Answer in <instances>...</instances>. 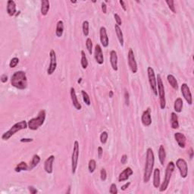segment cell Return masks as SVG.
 Returning <instances> with one entry per match:
<instances>
[{
  "mask_svg": "<svg viewBox=\"0 0 194 194\" xmlns=\"http://www.w3.org/2000/svg\"><path fill=\"white\" fill-rule=\"evenodd\" d=\"M109 193L111 194H117V185L115 184H111V187H110Z\"/></svg>",
  "mask_w": 194,
  "mask_h": 194,
  "instance_id": "cell-40",
  "label": "cell"
},
{
  "mask_svg": "<svg viewBox=\"0 0 194 194\" xmlns=\"http://www.w3.org/2000/svg\"><path fill=\"white\" fill-rule=\"evenodd\" d=\"M40 162V157L38 155H34L32 158L31 162H30V165H29V169L28 170H32L33 168H34L36 165L39 163Z\"/></svg>",
  "mask_w": 194,
  "mask_h": 194,
  "instance_id": "cell-30",
  "label": "cell"
},
{
  "mask_svg": "<svg viewBox=\"0 0 194 194\" xmlns=\"http://www.w3.org/2000/svg\"><path fill=\"white\" fill-rule=\"evenodd\" d=\"M166 3L168 5V8L170 9V10L172 11L173 13H176V10H175V2L173 0H167Z\"/></svg>",
  "mask_w": 194,
  "mask_h": 194,
  "instance_id": "cell-39",
  "label": "cell"
},
{
  "mask_svg": "<svg viewBox=\"0 0 194 194\" xmlns=\"http://www.w3.org/2000/svg\"><path fill=\"white\" fill-rule=\"evenodd\" d=\"M183 105H184V102L181 98H178L175 100V104H174V109L177 113L181 112L183 108Z\"/></svg>",
  "mask_w": 194,
  "mask_h": 194,
  "instance_id": "cell-29",
  "label": "cell"
},
{
  "mask_svg": "<svg viewBox=\"0 0 194 194\" xmlns=\"http://www.w3.org/2000/svg\"><path fill=\"white\" fill-rule=\"evenodd\" d=\"M96 168H97V162L94 159H90L88 164V169H89L90 173H94Z\"/></svg>",
  "mask_w": 194,
  "mask_h": 194,
  "instance_id": "cell-34",
  "label": "cell"
},
{
  "mask_svg": "<svg viewBox=\"0 0 194 194\" xmlns=\"http://www.w3.org/2000/svg\"><path fill=\"white\" fill-rule=\"evenodd\" d=\"M130 185H131V182H128V183H126L124 185L122 186V187H121V190H124H124H126L129 187Z\"/></svg>",
  "mask_w": 194,
  "mask_h": 194,
  "instance_id": "cell-49",
  "label": "cell"
},
{
  "mask_svg": "<svg viewBox=\"0 0 194 194\" xmlns=\"http://www.w3.org/2000/svg\"><path fill=\"white\" fill-rule=\"evenodd\" d=\"M97 152H98V157H99V158H102V155H103V149H102V148L101 147V146H99V147H98Z\"/></svg>",
  "mask_w": 194,
  "mask_h": 194,
  "instance_id": "cell-43",
  "label": "cell"
},
{
  "mask_svg": "<svg viewBox=\"0 0 194 194\" xmlns=\"http://www.w3.org/2000/svg\"><path fill=\"white\" fill-rule=\"evenodd\" d=\"M49 9V1H48V0H42L41 1V14H42L43 16H46Z\"/></svg>",
  "mask_w": 194,
  "mask_h": 194,
  "instance_id": "cell-23",
  "label": "cell"
},
{
  "mask_svg": "<svg viewBox=\"0 0 194 194\" xmlns=\"http://www.w3.org/2000/svg\"><path fill=\"white\" fill-rule=\"evenodd\" d=\"M175 139L178 143V146L181 148L184 149L186 146V143H187V138H186L185 135L182 133H175Z\"/></svg>",
  "mask_w": 194,
  "mask_h": 194,
  "instance_id": "cell-18",
  "label": "cell"
},
{
  "mask_svg": "<svg viewBox=\"0 0 194 194\" xmlns=\"http://www.w3.org/2000/svg\"><path fill=\"white\" fill-rule=\"evenodd\" d=\"M181 94H182L183 97H184L185 100L187 101V103L189 105H192L193 104V98H192V94L191 92H190V87H188V85L187 83H183L181 85Z\"/></svg>",
  "mask_w": 194,
  "mask_h": 194,
  "instance_id": "cell-12",
  "label": "cell"
},
{
  "mask_svg": "<svg viewBox=\"0 0 194 194\" xmlns=\"http://www.w3.org/2000/svg\"><path fill=\"white\" fill-rule=\"evenodd\" d=\"M33 139L31 138H22L21 140V143H30V142L33 141Z\"/></svg>",
  "mask_w": 194,
  "mask_h": 194,
  "instance_id": "cell-48",
  "label": "cell"
},
{
  "mask_svg": "<svg viewBox=\"0 0 194 194\" xmlns=\"http://www.w3.org/2000/svg\"><path fill=\"white\" fill-rule=\"evenodd\" d=\"M171 125L173 129H178L179 128V122H178V117L175 112H172L171 114Z\"/></svg>",
  "mask_w": 194,
  "mask_h": 194,
  "instance_id": "cell-25",
  "label": "cell"
},
{
  "mask_svg": "<svg viewBox=\"0 0 194 194\" xmlns=\"http://www.w3.org/2000/svg\"><path fill=\"white\" fill-rule=\"evenodd\" d=\"M155 164V155L153 150L151 148H148L146 150V165H145L144 174H143V182L148 183L150 180L153 172V167Z\"/></svg>",
  "mask_w": 194,
  "mask_h": 194,
  "instance_id": "cell-1",
  "label": "cell"
},
{
  "mask_svg": "<svg viewBox=\"0 0 194 194\" xmlns=\"http://www.w3.org/2000/svg\"><path fill=\"white\" fill-rule=\"evenodd\" d=\"M64 33V22L60 20L58 21L57 25H56V35L57 37H61L63 35Z\"/></svg>",
  "mask_w": 194,
  "mask_h": 194,
  "instance_id": "cell-28",
  "label": "cell"
},
{
  "mask_svg": "<svg viewBox=\"0 0 194 194\" xmlns=\"http://www.w3.org/2000/svg\"><path fill=\"white\" fill-rule=\"evenodd\" d=\"M114 30H115L116 35H117V37L119 43H120V45L121 46H124V36L121 29V27H119L118 25L115 24V25H114Z\"/></svg>",
  "mask_w": 194,
  "mask_h": 194,
  "instance_id": "cell-26",
  "label": "cell"
},
{
  "mask_svg": "<svg viewBox=\"0 0 194 194\" xmlns=\"http://www.w3.org/2000/svg\"><path fill=\"white\" fill-rule=\"evenodd\" d=\"M46 116V113L45 110H40L38 113L37 117H33L28 121L27 124H28L29 129L31 131H36L39 129L45 122Z\"/></svg>",
  "mask_w": 194,
  "mask_h": 194,
  "instance_id": "cell-3",
  "label": "cell"
},
{
  "mask_svg": "<svg viewBox=\"0 0 194 194\" xmlns=\"http://www.w3.org/2000/svg\"><path fill=\"white\" fill-rule=\"evenodd\" d=\"M94 58H95L96 59V62H97L99 65H102V64L104 63L103 53H102V48H101L100 45H99V44H97L95 46Z\"/></svg>",
  "mask_w": 194,
  "mask_h": 194,
  "instance_id": "cell-15",
  "label": "cell"
},
{
  "mask_svg": "<svg viewBox=\"0 0 194 194\" xmlns=\"http://www.w3.org/2000/svg\"><path fill=\"white\" fill-rule=\"evenodd\" d=\"M99 36H100V41L102 46L106 48L108 46L109 43V39H108V34H107V30L105 27H102L99 30Z\"/></svg>",
  "mask_w": 194,
  "mask_h": 194,
  "instance_id": "cell-14",
  "label": "cell"
},
{
  "mask_svg": "<svg viewBox=\"0 0 194 194\" xmlns=\"http://www.w3.org/2000/svg\"><path fill=\"white\" fill-rule=\"evenodd\" d=\"M110 63H111L112 69L117 71L118 69L117 68V55L114 50H111L110 52Z\"/></svg>",
  "mask_w": 194,
  "mask_h": 194,
  "instance_id": "cell-20",
  "label": "cell"
},
{
  "mask_svg": "<svg viewBox=\"0 0 194 194\" xmlns=\"http://www.w3.org/2000/svg\"><path fill=\"white\" fill-rule=\"evenodd\" d=\"M79 143L77 140H75L74 143V147H73V152L71 155V172L72 174H75L77 171V165H78V158H79Z\"/></svg>",
  "mask_w": 194,
  "mask_h": 194,
  "instance_id": "cell-7",
  "label": "cell"
},
{
  "mask_svg": "<svg viewBox=\"0 0 194 194\" xmlns=\"http://www.w3.org/2000/svg\"><path fill=\"white\" fill-rule=\"evenodd\" d=\"M8 80V77L6 76V74H2L1 77V81L2 82V83H5V82H7Z\"/></svg>",
  "mask_w": 194,
  "mask_h": 194,
  "instance_id": "cell-50",
  "label": "cell"
},
{
  "mask_svg": "<svg viewBox=\"0 0 194 194\" xmlns=\"http://www.w3.org/2000/svg\"><path fill=\"white\" fill-rule=\"evenodd\" d=\"M128 65H129L130 68H131V71L134 74H136L138 71V67H137V63L136 62L135 56H134V51H133L132 49H130L129 52H128Z\"/></svg>",
  "mask_w": 194,
  "mask_h": 194,
  "instance_id": "cell-11",
  "label": "cell"
},
{
  "mask_svg": "<svg viewBox=\"0 0 194 194\" xmlns=\"http://www.w3.org/2000/svg\"><path fill=\"white\" fill-rule=\"evenodd\" d=\"M70 95H71V99L72 101L73 105H74V108L77 110H80L82 108V105H80V103L79 102L78 99H77V95H76L75 90L74 87H71L70 90Z\"/></svg>",
  "mask_w": 194,
  "mask_h": 194,
  "instance_id": "cell-19",
  "label": "cell"
},
{
  "mask_svg": "<svg viewBox=\"0 0 194 194\" xmlns=\"http://www.w3.org/2000/svg\"><path fill=\"white\" fill-rule=\"evenodd\" d=\"M161 178H160V169L155 168L153 172V186L155 188H159Z\"/></svg>",
  "mask_w": 194,
  "mask_h": 194,
  "instance_id": "cell-22",
  "label": "cell"
},
{
  "mask_svg": "<svg viewBox=\"0 0 194 194\" xmlns=\"http://www.w3.org/2000/svg\"><path fill=\"white\" fill-rule=\"evenodd\" d=\"M148 78H149V85H150L151 90L155 96H158V90H157V81L155 78V74L154 69L152 67H148L147 68Z\"/></svg>",
  "mask_w": 194,
  "mask_h": 194,
  "instance_id": "cell-8",
  "label": "cell"
},
{
  "mask_svg": "<svg viewBox=\"0 0 194 194\" xmlns=\"http://www.w3.org/2000/svg\"><path fill=\"white\" fill-rule=\"evenodd\" d=\"M29 188V190H30V193L32 194H35L37 193V190H36V188H34L33 187H32V186H30V187H28Z\"/></svg>",
  "mask_w": 194,
  "mask_h": 194,
  "instance_id": "cell-47",
  "label": "cell"
},
{
  "mask_svg": "<svg viewBox=\"0 0 194 194\" xmlns=\"http://www.w3.org/2000/svg\"><path fill=\"white\" fill-rule=\"evenodd\" d=\"M157 90L158 93V97H159L160 102V108L161 109H165L166 106V100H165V92L164 83L162 82L160 74L157 75Z\"/></svg>",
  "mask_w": 194,
  "mask_h": 194,
  "instance_id": "cell-6",
  "label": "cell"
},
{
  "mask_svg": "<svg viewBox=\"0 0 194 194\" xmlns=\"http://www.w3.org/2000/svg\"><path fill=\"white\" fill-rule=\"evenodd\" d=\"M86 46L88 52L90 55H92L93 53V42L92 39L90 38H87L86 40Z\"/></svg>",
  "mask_w": 194,
  "mask_h": 194,
  "instance_id": "cell-36",
  "label": "cell"
},
{
  "mask_svg": "<svg viewBox=\"0 0 194 194\" xmlns=\"http://www.w3.org/2000/svg\"><path fill=\"white\" fill-rule=\"evenodd\" d=\"M175 168V164L173 162H170L168 164L167 167H166L165 170V178L164 181H163L162 184L160 186L159 191L160 192H164L167 190V188L168 187L169 183H170L171 178H172V175L173 174Z\"/></svg>",
  "mask_w": 194,
  "mask_h": 194,
  "instance_id": "cell-5",
  "label": "cell"
},
{
  "mask_svg": "<svg viewBox=\"0 0 194 194\" xmlns=\"http://www.w3.org/2000/svg\"><path fill=\"white\" fill-rule=\"evenodd\" d=\"M49 59L50 63L47 69V74L48 75H52L57 68V59H56V53L55 50L51 49L49 53Z\"/></svg>",
  "mask_w": 194,
  "mask_h": 194,
  "instance_id": "cell-10",
  "label": "cell"
},
{
  "mask_svg": "<svg viewBox=\"0 0 194 194\" xmlns=\"http://www.w3.org/2000/svg\"><path fill=\"white\" fill-rule=\"evenodd\" d=\"M100 178L102 181H105L107 178V173L105 168H102L100 171Z\"/></svg>",
  "mask_w": 194,
  "mask_h": 194,
  "instance_id": "cell-41",
  "label": "cell"
},
{
  "mask_svg": "<svg viewBox=\"0 0 194 194\" xmlns=\"http://www.w3.org/2000/svg\"><path fill=\"white\" fill-rule=\"evenodd\" d=\"M11 84L18 90H25L27 87L26 73L22 71H18L14 73L11 77Z\"/></svg>",
  "mask_w": 194,
  "mask_h": 194,
  "instance_id": "cell-2",
  "label": "cell"
},
{
  "mask_svg": "<svg viewBox=\"0 0 194 194\" xmlns=\"http://www.w3.org/2000/svg\"><path fill=\"white\" fill-rule=\"evenodd\" d=\"M82 97H83V100L87 105H90V99L89 95L85 90H81Z\"/></svg>",
  "mask_w": 194,
  "mask_h": 194,
  "instance_id": "cell-35",
  "label": "cell"
},
{
  "mask_svg": "<svg viewBox=\"0 0 194 194\" xmlns=\"http://www.w3.org/2000/svg\"><path fill=\"white\" fill-rule=\"evenodd\" d=\"M81 66L83 69H87V68L88 67V60H87V58L86 54H85L84 51L82 50L81 51Z\"/></svg>",
  "mask_w": 194,
  "mask_h": 194,
  "instance_id": "cell-32",
  "label": "cell"
},
{
  "mask_svg": "<svg viewBox=\"0 0 194 194\" xmlns=\"http://www.w3.org/2000/svg\"><path fill=\"white\" fill-rule=\"evenodd\" d=\"M114 20H115V21H116V24L120 27V26L122 24V21H121V17L119 16L117 14H114Z\"/></svg>",
  "mask_w": 194,
  "mask_h": 194,
  "instance_id": "cell-42",
  "label": "cell"
},
{
  "mask_svg": "<svg viewBox=\"0 0 194 194\" xmlns=\"http://www.w3.org/2000/svg\"><path fill=\"white\" fill-rule=\"evenodd\" d=\"M20 13H21V12H20V11H19V12H18V13H16V15H15V16H18V15H20Z\"/></svg>",
  "mask_w": 194,
  "mask_h": 194,
  "instance_id": "cell-54",
  "label": "cell"
},
{
  "mask_svg": "<svg viewBox=\"0 0 194 194\" xmlns=\"http://www.w3.org/2000/svg\"><path fill=\"white\" fill-rule=\"evenodd\" d=\"M29 166L27 165V164L24 162H20L18 165L16 166V168H15V172H21V171H28Z\"/></svg>",
  "mask_w": 194,
  "mask_h": 194,
  "instance_id": "cell-31",
  "label": "cell"
},
{
  "mask_svg": "<svg viewBox=\"0 0 194 194\" xmlns=\"http://www.w3.org/2000/svg\"><path fill=\"white\" fill-rule=\"evenodd\" d=\"M112 96H113V92H112V91H110V95H109V97H112Z\"/></svg>",
  "mask_w": 194,
  "mask_h": 194,
  "instance_id": "cell-53",
  "label": "cell"
},
{
  "mask_svg": "<svg viewBox=\"0 0 194 194\" xmlns=\"http://www.w3.org/2000/svg\"><path fill=\"white\" fill-rule=\"evenodd\" d=\"M176 166L179 170L181 178H186L188 175V166L184 158H178L176 162Z\"/></svg>",
  "mask_w": 194,
  "mask_h": 194,
  "instance_id": "cell-9",
  "label": "cell"
},
{
  "mask_svg": "<svg viewBox=\"0 0 194 194\" xmlns=\"http://www.w3.org/2000/svg\"><path fill=\"white\" fill-rule=\"evenodd\" d=\"M89 27H90V24L87 21H84L83 22V24H82V30H83V33L85 36H87L89 35L90 30H89Z\"/></svg>",
  "mask_w": 194,
  "mask_h": 194,
  "instance_id": "cell-33",
  "label": "cell"
},
{
  "mask_svg": "<svg viewBox=\"0 0 194 194\" xmlns=\"http://www.w3.org/2000/svg\"><path fill=\"white\" fill-rule=\"evenodd\" d=\"M108 134L106 131H103V132H102V134H101L100 135L101 143H102V144H105L107 140H108Z\"/></svg>",
  "mask_w": 194,
  "mask_h": 194,
  "instance_id": "cell-37",
  "label": "cell"
},
{
  "mask_svg": "<svg viewBox=\"0 0 194 194\" xmlns=\"http://www.w3.org/2000/svg\"><path fill=\"white\" fill-rule=\"evenodd\" d=\"M193 149H190V158H193Z\"/></svg>",
  "mask_w": 194,
  "mask_h": 194,
  "instance_id": "cell-52",
  "label": "cell"
},
{
  "mask_svg": "<svg viewBox=\"0 0 194 194\" xmlns=\"http://www.w3.org/2000/svg\"><path fill=\"white\" fill-rule=\"evenodd\" d=\"M141 121L143 126L149 127L152 124V117H151V109L148 108L146 111H143L141 117Z\"/></svg>",
  "mask_w": 194,
  "mask_h": 194,
  "instance_id": "cell-13",
  "label": "cell"
},
{
  "mask_svg": "<svg viewBox=\"0 0 194 194\" xmlns=\"http://www.w3.org/2000/svg\"><path fill=\"white\" fill-rule=\"evenodd\" d=\"M125 103L127 105H129V94L128 91L125 92Z\"/></svg>",
  "mask_w": 194,
  "mask_h": 194,
  "instance_id": "cell-45",
  "label": "cell"
},
{
  "mask_svg": "<svg viewBox=\"0 0 194 194\" xmlns=\"http://www.w3.org/2000/svg\"><path fill=\"white\" fill-rule=\"evenodd\" d=\"M127 161H128V155H123L121 156V162L122 165L126 164Z\"/></svg>",
  "mask_w": 194,
  "mask_h": 194,
  "instance_id": "cell-44",
  "label": "cell"
},
{
  "mask_svg": "<svg viewBox=\"0 0 194 194\" xmlns=\"http://www.w3.org/2000/svg\"><path fill=\"white\" fill-rule=\"evenodd\" d=\"M18 63H19V59L17 57H15L13 58V59H11L10 63H9V67H10L11 68H15V67L18 65Z\"/></svg>",
  "mask_w": 194,
  "mask_h": 194,
  "instance_id": "cell-38",
  "label": "cell"
},
{
  "mask_svg": "<svg viewBox=\"0 0 194 194\" xmlns=\"http://www.w3.org/2000/svg\"><path fill=\"white\" fill-rule=\"evenodd\" d=\"M134 174L132 168L130 167L126 168L118 176V181L119 182H124V181H126L129 179L130 176Z\"/></svg>",
  "mask_w": 194,
  "mask_h": 194,
  "instance_id": "cell-17",
  "label": "cell"
},
{
  "mask_svg": "<svg viewBox=\"0 0 194 194\" xmlns=\"http://www.w3.org/2000/svg\"><path fill=\"white\" fill-rule=\"evenodd\" d=\"M71 3H76V2H76V1H74V2H73V1H71Z\"/></svg>",
  "mask_w": 194,
  "mask_h": 194,
  "instance_id": "cell-56",
  "label": "cell"
},
{
  "mask_svg": "<svg viewBox=\"0 0 194 194\" xmlns=\"http://www.w3.org/2000/svg\"><path fill=\"white\" fill-rule=\"evenodd\" d=\"M7 13L10 17L16 15V4L13 0H9L7 2Z\"/></svg>",
  "mask_w": 194,
  "mask_h": 194,
  "instance_id": "cell-21",
  "label": "cell"
},
{
  "mask_svg": "<svg viewBox=\"0 0 194 194\" xmlns=\"http://www.w3.org/2000/svg\"><path fill=\"white\" fill-rule=\"evenodd\" d=\"M166 158V152L165 149L163 145H160L159 149H158V158H159V162L161 163L162 165H164L165 162Z\"/></svg>",
  "mask_w": 194,
  "mask_h": 194,
  "instance_id": "cell-24",
  "label": "cell"
},
{
  "mask_svg": "<svg viewBox=\"0 0 194 194\" xmlns=\"http://www.w3.org/2000/svg\"><path fill=\"white\" fill-rule=\"evenodd\" d=\"M81 80H82V78H80V80H78V83H80V82H81Z\"/></svg>",
  "mask_w": 194,
  "mask_h": 194,
  "instance_id": "cell-55",
  "label": "cell"
},
{
  "mask_svg": "<svg viewBox=\"0 0 194 194\" xmlns=\"http://www.w3.org/2000/svg\"><path fill=\"white\" fill-rule=\"evenodd\" d=\"M102 10L104 14L107 13V5L105 2H102Z\"/></svg>",
  "mask_w": 194,
  "mask_h": 194,
  "instance_id": "cell-46",
  "label": "cell"
},
{
  "mask_svg": "<svg viewBox=\"0 0 194 194\" xmlns=\"http://www.w3.org/2000/svg\"><path fill=\"white\" fill-rule=\"evenodd\" d=\"M55 161L54 155H50L44 162V170L48 174H52L53 172V162Z\"/></svg>",
  "mask_w": 194,
  "mask_h": 194,
  "instance_id": "cell-16",
  "label": "cell"
},
{
  "mask_svg": "<svg viewBox=\"0 0 194 194\" xmlns=\"http://www.w3.org/2000/svg\"><path fill=\"white\" fill-rule=\"evenodd\" d=\"M120 4H121V7H122V9H123V10L126 12V11H127V7H126V4H125L124 2L122 1V0H121Z\"/></svg>",
  "mask_w": 194,
  "mask_h": 194,
  "instance_id": "cell-51",
  "label": "cell"
},
{
  "mask_svg": "<svg viewBox=\"0 0 194 194\" xmlns=\"http://www.w3.org/2000/svg\"><path fill=\"white\" fill-rule=\"evenodd\" d=\"M167 80L168 81V83H170L171 86H172V87L173 88V89H175V90H178V83L175 76L172 75V74H168V75L167 76Z\"/></svg>",
  "mask_w": 194,
  "mask_h": 194,
  "instance_id": "cell-27",
  "label": "cell"
},
{
  "mask_svg": "<svg viewBox=\"0 0 194 194\" xmlns=\"http://www.w3.org/2000/svg\"><path fill=\"white\" fill-rule=\"evenodd\" d=\"M28 127L27 121H21L18 122V123L15 124L8 131H6L5 133L2 134V140H8L14 135V134H16L18 131H21V130H24Z\"/></svg>",
  "mask_w": 194,
  "mask_h": 194,
  "instance_id": "cell-4",
  "label": "cell"
}]
</instances>
